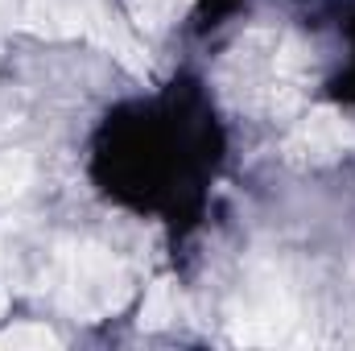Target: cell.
I'll list each match as a JSON object with an SVG mask.
<instances>
[{"mask_svg":"<svg viewBox=\"0 0 355 351\" xmlns=\"http://www.w3.org/2000/svg\"><path fill=\"white\" fill-rule=\"evenodd\" d=\"M289 157L297 162H310V166H322V162H335L343 153L355 149V120H347L343 112L335 108H314L285 141Z\"/></svg>","mask_w":355,"mask_h":351,"instance_id":"cell-1","label":"cell"},{"mask_svg":"<svg viewBox=\"0 0 355 351\" xmlns=\"http://www.w3.org/2000/svg\"><path fill=\"white\" fill-rule=\"evenodd\" d=\"M99 4L95 0H29L25 25L46 37H91Z\"/></svg>","mask_w":355,"mask_h":351,"instance_id":"cell-2","label":"cell"},{"mask_svg":"<svg viewBox=\"0 0 355 351\" xmlns=\"http://www.w3.org/2000/svg\"><path fill=\"white\" fill-rule=\"evenodd\" d=\"M178 310H182V289H178L174 277H162V281L149 285L137 323H141V331H166V327L178 318Z\"/></svg>","mask_w":355,"mask_h":351,"instance_id":"cell-3","label":"cell"},{"mask_svg":"<svg viewBox=\"0 0 355 351\" xmlns=\"http://www.w3.org/2000/svg\"><path fill=\"white\" fill-rule=\"evenodd\" d=\"M58 335L42 323H25V327H8L0 331V351H54Z\"/></svg>","mask_w":355,"mask_h":351,"instance_id":"cell-4","label":"cell"}]
</instances>
